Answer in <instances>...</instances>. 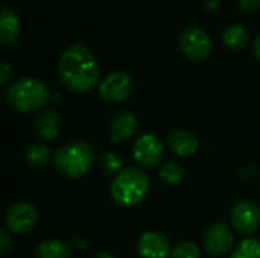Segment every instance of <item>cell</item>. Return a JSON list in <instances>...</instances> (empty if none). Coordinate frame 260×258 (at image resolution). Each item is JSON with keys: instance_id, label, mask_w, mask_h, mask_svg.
I'll use <instances>...</instances> for the list:
<instances>
[{"instance_id": "cell-1", "label": "cell", "mask_w": 260, "mask_h": 258, "mask_svg": "<svg viewBox=\"0 0 260 258\" xmlns=\"http://www.w3.org/2000/svg\"><path fill=\"white\" fill-rule=\"evenodd\" d=\"M58 76L70 91H91L99 81V67L91 50L82 44L69 46L58 61Z\"/></svg>"}, {"instance_id": "cell-2", "label": "cell", "mask_w": 260, "mask_h": 258, "mask_svg": "<svg viewBox=\"0 0 260 258\" xmlns=\"http://www.w3.org/2000/svg\"><path fill=\"white\" fill-rule=\"evenodd\" d=\"M149 186L146 172L139 167H125L111 184V199L122 208L134 207L148 196Z\"/></svg>"}, {"instance_id": "cell-3", "label": "cell", "mask_w": 260, "mask_h": 258, "mask_svg": "<svg viewBox=\"0 0 260 258\" xmlns=\"http://www.w3.org/2000/svg\"><path fill=\"white\" fill-rule=\"evenodd\" d=\"M50 100L47 85L35 78H21L9 85L6 103L18 113H30L46 106Z\"/></svg>"}, {"instance_id": "cell-4", "label": "cell", "mask_w": 260, "mask_h": 258, "mask_svg": "<svg viewBox=\"0 0 260 258\" xmlns=\"http://www.w3.org/2000/svg\"><path fill=\"white\" fill-rule=\"evenodd\" d=\"M53 163L56 170L64 176L81 178L88 173L94 164V149L90 143L76 140L56 151Z\"/></svg>"}, {"instance_id": "cell-5", "label": "cell", "mask_w": 260, "mask_h": 258, "mask_svg": "<svg viewBox=\"0 0 260 258\" xmlns=\"http://www.w3.org/2000/svg\"><path fill=\"white\" fill-rule=\"evenodd\" d=\"M134 90L133 78L123 70H113L107 73L99 84V96L110 103L125 102Z\"/></svg>"}, {"instance_id": "cell-6", "label": "cell", "mask_w": 260, "mask_h": 258, "mask_svg": "<svg viewBox=\"0 0 260 258\" xmlns=\"http://www.w3.org/2000/svg\"><path fill=\"white\" fill-rule=\"evenodd\" d=\"M212 47L213 44L210 35L201 27H186L180 35V49L190 61L200 62L207 59L212 52Z\"/></svg>"}, {"instance_id": "cell-7", "label": "cell", "mask_w": 260, "mask_h": 258, "mask_svg": "<svg viewBox=\"0 0 260 258\" xmlns=\"http://www.w3.org/2000/svg\"><path fill=\"white\" fill-rule=\"evenodd\" d=\"M5 222L8 230L14 234H27L38 222L37 207L27 201H18L8 208Z\"/></svg>"}, {"instance_id": "cell-8", "label": "cell", "mask_w": 260, "mask_h": 258, "mask_svg": "<svg viewBox=\"0 0 260 258\" xmlns=\"http://www.w3.org/2000/svg\"><path fill=\"white\" fill-rule=\"evenodd\" d=\"M230 217L236 233L242 236H251L260 225V208L251 199H241L232 208Z\"/></svg>"}, {"instance_id": "cell-9", "label": "cell", "mask_w": 260, "mask_h": 258, "mask_svg": "<svg viewBox=\"0 0 260 258\" xmlns=\"http://www.w3.org/2000/svg\"><path fill=\"white\" fill-rule=\"evenodd\" d=\"M203 242L207 254L212 257H225L233 248L235 237L232 228L225 222H215L206 230Z\"/></svg>"}, {"instance_id": "cell-10", "label": "cell", "mask_w": 260, "mask_h": 258, "mask_svg": "<svg viewBox=\"0 0 260 258\" xmlns=\"http://www.w3.org/2000/svg\"><path fill=\"white\" fill-rule=\"evenodd\" d=\"M165 148L154 134L140 135L133 148L134 160L145 169H155L163 160Z\"/></svg>"}, {"instance_id": "cell-11", "label": "cell", "mask_w": 260, "mask_h": 258, "mask_svg": "<svg viewBox=\"0 0 260 258\" xmlns=\"http://www.w3.org/2000/svg\"><path fill=\"white\" fill-rule=\"evenodd\" d=\"M139 255L142 258H169L171 243L158 231H146L139 240Z\"/></svg>"}, {"instance_id": "cell-12", "label": "cell", "mask_w": 260, "mask_h": 258, "mask_svg": "<svg viewBox=\"0 0 260 258\" xmlns=\"http://www.w3.org/2000/svg\"><path fill=\"white\" fill-rule=\"evenodd\" d=\"M166 146L177 157H192L198 151V138L187 129H174L166 137Z\"/></svg>"}, {"instance_id": "cell-13", "label": "cell", "mask_w": 260, "mask_h": 258, "mask_svg": "<svg viewBox=\"0 0 260 258\" xmlns=\"http://www.w3.org/2000/svg\"><path fill=\"white\" fill-rule=\"evenodd\" d=\"M137 131V117L131 111H120L114 116L110 126V138L113 143H120L131 138Z\"/></svg>"}, {"instance_id": "cell-14", "label": "cell", "mask_w": 260, "mask_h": 258, "mask_svg": "<svg viewBox=\"0 0 260 258\" xmlns=\"http://www.w3.org/2000/svg\"><path fill=\"white\" fill-rule=\"evenodd\" d=\"M59 128H61V116L53 108L43 109L35 119V132L44 141L55 140L59 132Z\"/></svg>"}, {"instance_id": "cell-15", "label": "cell", "mask_w": 260, "mask_h": 258, "mask_svg": "<svg viewBox=\"0 0 260 258\" xmlns=\"http://www.w3.org/2000/svg\"><path fill=\"white\" fill-rule=\"evenodd\" d=\"M20 33V20L15 11L9 6H3L0 12V43L15 46Z\"/></svg>"}, {"instance_id": "cell-16", "label": "cell", "mask_w": 260, "mask_h": 258, "mask_svg": "<svg viewBox=\"0 0 260 258\" xmlns=\"http://www.w3.org/2000/svg\"><path fill=\"white\" fill-rule=\"evenodd\" d=\"M37 258H70V246L61 240H44L35 251Z\"/></svg>"}, {"instance_id": "cell-17", "label": "cell", "mask_w": 260, "mask_h": 258, "mask_svg": "<svg viewBox=\"0 0 260 258\" xmlns=\"http://www.w3.org/2000/svg\"><path fill=\"white\" fill-rule=\"evenodd\" d=\"M248 41L247 29L242 24H232L222 33V43L230 50H241Z\"/></svg>"}, {"instance_id": "cell-18", "label": "cell", "mask_w": 260, "mask_h": 258, "mask_svg": "<svg viewBox=\"0 0 260 258\" xmlns=\"http://www.w3.org/2000/svg\"><path fill=\"white\" fill-rule=\"evenodd\" d=\"M50 149L44 144L40 143H34L30 144L26 152H24V160L27 161V164H30L32 167H43L50 161Z\"/></svg>"}, {"instance_id": "cell-19", "label": "cell", "mask_w": 260, "mask_h": 258, "mask_svg": "<svg viewBox=\"0 0 260 258\" xmlns=\"http://www.w3.org/2000/svg\"><path fill=\"white\" fill-rule=\"evenodd\" d=\"M160 178L171 186H177L184 178V169L181 164L175 161H168L160 167Z\"/></svg>"}, {"instance_id": "cell-20", "label": "cell", "mask_w": 260, "mask_h": 258, "mask_svg": "<svg viewBox=\"0 0 260 258\" xmlns=\"http://www.w3.org/2000/svg\"><path fill=\"white\" fill-rule=\"evenodd\" d=\"M230 258H260V240L253 237L242 240Z\"/></svg>"}, {"instance_id": "cell-21", "label": "cell", "mask_w": 260, "mask_h": 258, "mask_svg": "<svg viewBox=\"0 0 260 258\" xmlns=\"http://www.w3.org/2000/svg\"><path fill=\"white\" fill-rule=\"evenodd\" d=\"M101 167H102V170H104V173L107 175V176H110V175H119L123 169V160L119 157V155H116V154H113V152H110V154H105L104 157H102V161H101Z\"/></svg>"}, {"instance_id": "cell-22", "label": "cell", "mask_w": 260, "mask_h": 258, "mask_svg": "<svg viewBox=\"0 0 260 258\" xmlns=\"http://www.w3.org/2000/svg\"><path fill=\"white\" fill-rule=\"evenodd\" d=\"M201 257V251L198 248V245L192 243V242H181L178 243L172 251L169 258H200Z\"/></svg>"}, {"instance_id": "cell-23", "label": "cell", "mask_w": 260, "mask_h": 258, "mask_svg": "<svg viewBox=\"0 0 260 258\" xmlns=\"http://www.w3.org/2000/svg\"><path fill=\"white\" fill-rule=\"evenodd\" d=\"M11 249H12V239L9 237L8 231H2L0 233V254L6 255Z\"/></svg>"}, {"instance_id": "cell-24", "label": "cell", "mask_w": 260, "mask_h": 258, "mask_svg": "<svg viewBox=\"0 0 260 258\" xmlns=\"http://www.w3.org/2000/svg\"><path fill=\"white\" fill-rule=\"evenodd\" d=\"M239 6L242 11L253 12L260 9V0H239Z\"/></svg>"}, {"instance_id": "cell-25", "label": "cell", "mask_w": 260, "mask_h": 258, "mask_svg": "<svg viewBox=\"0 0 260 258\" xmlns=\"http://www.w3.org/2000/svg\"><path fill=\"white\" fill-rule=\"evenodd\" d=\"M9 76H11V65L8 62H2L0 64V84L5 85L8 82Z\"/></svg>"}, {"instance_id": "cell-26", "label": "cell", "mask_w": 260, "mask_h": 258, "mask_svg": "<svg viewBox=\"0 0 260 258\" xmlns=\"http://www.w3.org/2000/svg\"><path fill=\"white\" fill-rule=\"evenodd\" d=\"M253 55L256 56V59L260 62V33L253 41Z\"/></svg>"}, {"instance_id": "cell-27", "label": "cell", "mask_w": 260, "mask_h": 258, "mask_svg": "<svg viewBox=\"0 0 260 258\" xmlns=\"http://www.w3.org/2000/svg\"><path fill=\"white\" fill-rule=\"evenodd\" d=\"M219 5H221V0H206V8H207L209 11H215V9H218V8H219Z\"/></svg>"}, {"instance_id": "cell-28", "label": "cell", "mask_w": 260, "mask_h": 258, "mask_svg": "<svg viewBox=\"0 0 260 258\" xmlns=\"http://www.w3.org/2000/svg\"><path fill=\"white\" fill-rule=\"evenodd\" d=\"M96 258H116L113 254H110V252H101V254H98Z\"/></svg>"}]
</instances>
